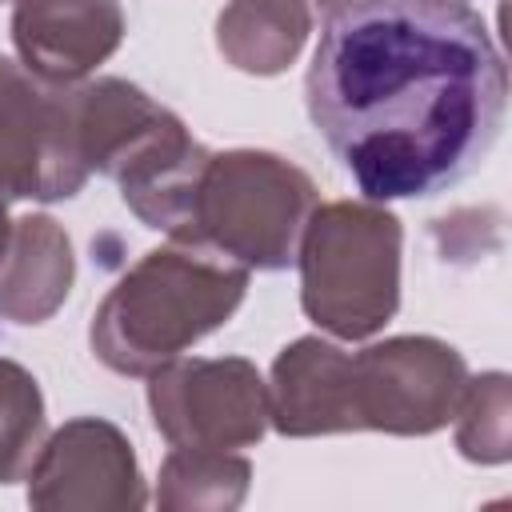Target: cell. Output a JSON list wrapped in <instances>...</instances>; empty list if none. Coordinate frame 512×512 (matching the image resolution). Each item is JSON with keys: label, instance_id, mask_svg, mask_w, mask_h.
Returning <instances> with one entry per match:
<instances>
[{"label": "cell", "instance_id": "7a4b0ae2", "mask_svg": "<svg viewBox=\"0 0 512 512\" xmlns=\"http://www.w3.org/2000/svg\"><path fill=\"white\" fill-rule=\"evenodd\" d=\"M248 268L196 244L144 252L100 300L88 344L120 376H148L240 308Z\"/></svg>", "mask_w": 512, "mask_h": 512}, {"label": "cell", "instance_id": "2e32d148", "mask_svg": "<svg viewBox=\"0 0 512 512\" xmlns=\"http://www.w3.org/2000/svg\"><path fill=\"white\" fill-rule=\"evenodd\" d=\"M8 236H12V220L0 216V256H4V248H8Z\"/></svg>", "mask_w": 512, "mask_h": 512}, {"label": "cell", "instance_id": "9a60e30c", "mask_svg": "<svg viewBox=\"0 0 512 512\" xmlns=\"http://www.w3.org/2000/svg\"><path fill=\"white\" fill-rule=\"evenodd\" d=\"M44 444V396L36 376L0 356V484L28 476Z\"/></svg>", "mask_w": 512, "mask_h": 512}, {"label": "cell", "instance_id": "7c38bea8", "mask_svg": "<svg viewBox=\"0 0 512 512\" xmlns=\"http://www.w3.org/2000/svg\"><path fill=\"white\" fill-rule=\"evenodd\" d=\"M348 0H232L216 20L220 56L248 76H280L296 64L312 28Z\"/></svg>", "mask_w": 512, "mask_h": 512}, {"label": "cell", "instance_id": "5bb4252c", "mask_svg": "<svg viewBox=\"0 0 512 512\" xmlns=\"http://www.w3.org/2000/svg\"><path fill=\"white\" fill-rule=\"evenodd\" d=\"M456 448L472 464H504L512 456V384L504 372H480L456 400Z\"/></svg>", "mask_w": 512, "mask_h": 512}, {"label": "cell", "instance_id": "52a82bcc", "mask_svg": "<svg viewBox=\"0 0 512 512\" xmlns=\"http://www.w3.org/2000/svg\"><path fill=\"white\" fill-rule=\"evenodd\" d=\"M148 412L172 448H252L268 432V384L244 356H176L148 372Z\"/></svg>", "mask_w": 512, "mask_h": 512}, {"label": "cell", "instance_id": "30bf717a", "mask_svg": "<svg viewBox=\"0 0 512 512\" xmlns=\"http://www.w3.org/2000/svg\"><path fill=\"white\" fill-rule=\"evenodd\" d=\"M268 424L292 440L352 432L348 352L320 336H300L280 348L268 376Z\"/></svg>", "mask_w": 512, "mask_h": 512}, {"label": "cell", "instance_id": "5b68a950", "mask_svg": "<svg viewBox=\"0 0 512 512\" xmlns=\"http://www.w3.org/2000/svg\"><path fill=\"white\" fill-rule=\"evenodd\" d=\"M464 384V356L436 336H388L348 352L352 432L432 436L452 420Z\"/></svg>", "mask_w": 512, "mask_h": 512}, {"label": "cell", "instance_id": "ba28073f", "mask_svg": "<svg viewBox=\"0 0 512 512\" xmlns=\"http://www.w3.org/2000/svg\"><path fill=\"white\" fill-rule=\"evenodd\" d=\"M28 504L36 512H140L148 484L112 420L76 416L40 444L28 468Z\"/></svg>", "mask_w": 512, "mask_h": 512}, {"label": "cell", "instance_id": "6da1fadb", "mask_svg": "<svg viewBox=\"0 0 512 512\" xmlns=\"http://www.w3.org/2000/svg\"><path fill=\"white\" fill-rule=\"evenodd\" d=\"M304 104L368 200L436 196L492 152L508 64L468 0H348L320 28Z\"/></svg>", "mask_w": 512, "mask_h": 512}, {"label": "cell", "instance_id": "3957f363", "mask_svg": "<svg viewBox=\"0 0 512 512\" xmlns=\"http://www.w3.org/2000/svg\"><path fill=\"white\" fill-rule=\"evenodd\" d=\"M404 228L376 200L312 208L300 244V308L336 340L376 336L400 308Z\"/></svg>", "mask_w": 512, "mask_h": 512}, {"label": "cell", "instance_id": "8fae6325", "mask_svg": "<svg viewBox=\"0 0 512 512\" xmlns=\"http://www.w3.org/2000/svg\"><path fill=\"white\" fill-rule=\"evenodd\" d=\"M76 280L68 232L52 216H16L0 256V316L12 324H44L60 312Z\"/></svg>", "mask_w": 512, "mask_h": 512}, {"label": "cell", "instance_id": "9c48e42d", "mask_svg": "<svg viewBox=\"0 0 512 512\" xmlns=\"http://www.w3.org/2000/svg\"><path fill=\"white\" fill-rule=\"evenodd\" d=\"M12 44L44 84H80L124 44L120 0H16Z\"/></svg>", "mask_w": 512, "mask_h": 512}, {"label": "cell", "instance_id": "277c9868", "mask_svg": "<svg viewBox=\"0 0 512 512\" xmlns=\"http://www.w3.org/2000/svg\"><path fill=\"white\" fill-rule=\"evenodd\" d=\"M316 208V184L292 160L264 148L208 152L176 244L208 248L248 272L296 264V244Z\"/></svg>", "mask_w": 512, "mask_h": 512}, {"label": "cell", "instance_id": "8992f818", "mask_svg": "<svg viewBox=\"0 0 512 512\" xmlns=\"http://www.w3.org/2000/svg\"><path fill=\"white\" fill-rule=\"evenodd\" d=\"M88 176L72 132L68 84H44L0 56V216L16 200H68Z\"/></svg>", "mask_w": 512, "mask_h": 512}, {"label": "cell", "instance_id": "4fadbf2b", "mask_svg": "<svg viewBox=\"0 0 512 512\" xmlns=\"http://www.w3.org/2000/svg\"><path fill=\"white\" fill-rule=\"evenodd\" d=\"M252 488V464L220 448H172L160 464L156 508L164 512H232Z\"/></svg>", "mask_w": 512, "mask_h": 512}]
</instances>
